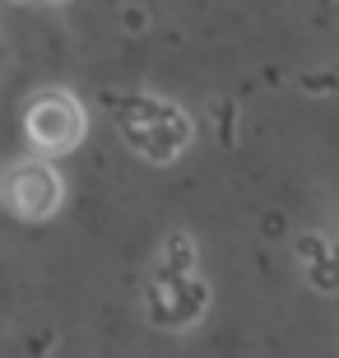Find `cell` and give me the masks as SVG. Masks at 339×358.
Wrapping results in <instances>:
<instances>
[{"mask_svg": "<svg viewBox=\"0 0 339 358\" xmlns=\"http://www.w3.org/2000/svg\"><path fill=\"white\" fill-rule=\"evenodd\" d=\"M107 107L121 112V135L126 145H135L149 163H172L191 140V121L182 117V107L158 103V98H144V93H131V98H117L107 93Z\"/></svg>", "mask_w": 339, "mask_h": 358, "instance_id": "6da1fadb", "label": "cell"}, {"mask_svg": "<svg viewBox=\"0 0 339 358\" xmlns=\"http://www.w3.org/2000/svg\"><path fill=\"white\" fill-rule=\"evenodd\" d=\"M84 135V112L70 93H42L38 103L28 107V140L47 154H66L79 145Z\"/></svg>", "mask_w": 339, "mask_h": 358, "instance_id": "7a4b0ae2", "label": "cell"}, {"mask_svg": "<svg viewBox=\"0 0 339 358\" xmlns=\"http://www.w3.org/2000/svg\"><path fill=\"white\" fill-rule=\"evenodd\" d=\"M10 205L24 219H47L61 205V177L47 163H24L10 173Z\"/></svg>", "mask_w": 339, "mask_h": 358, "instance_id": "3957f363", "label": "cell"}, {"mask_svg": "<svg viewBox=\"0 0 339 358\" xmlns=\"http://www.w3.org/2000/svg\"><path fill=\"white\" fill-rule=\"evenodd\" d=\"M158 284L168 289V298H163V312H158L154 326H191V321L205 312V303H209L205 279H196V275H172V279H158Z\"/></svg>", "mask_w": 339, "mask_h": 358, "instance_id": "277c9868", "label": "cell"}, {"mask_svg": "<svg viewBox=\"0 0 339 358\" xmlns=\"http://www.w3.org/2000/svg\"><path fill=\"white\" fill-rule=\"evenodd\" d=\"M191 266H196V252H191V242H186V238H172V242H168V261H163V270H158V279L186 275Z\"/></svg>", "mask_w": 339, "mask_h": 358, "instance_id": "5b68a950", "label": "cell"}, {"mask_svg": "<svg viewBox=\"0 0 339 358\" xmlns=\"http://www.w3.org/2000/svg\"><path fill=\"white\" fill-rule=\"evenodd\" d=\"M312 284L321 293H335L339 289V266L330 261V256H321V261H312Z\"/></svg>", "mask_w": 339, "mask_h": 358, "instance_id": "8992f818", "label": "cell"}, {"mask_svg": "<svg viewBox=\"0 0 339 358\" xmlns=\"http://www.w3.org/2000/svg\"><path fill=\"white\" fill-rule=\"evenodd\" d=\"M298 256L307 261V266H312V261H321V256H326V238H321V233H307V238H298Z\"/></svg>", "mask_w": 339, "mask_h": 358, "instance_id": "52a82bcc", "label": "cell"}, {"mask_svg": "<svg viewBox=\"0 0 339 358\" xmlns=\"http://www.w3.org/2000/svg\"><path fill=\"white\" fill-rule=\"evenodd\" d=\"M214 117H219V140H223V145H233V117H237V107L233 103H219V107H214Z\"/></svg>", "mask_w": 339, "mask_h": 358, "instance_id": "ba28073f", "label": "cell"}, {"mask_svg": "<svg viewBox=\"0 0 339 358\" xmlns=\"http://www.w3.org/2000/svg\"><path fill=\"white\" fill-rule=\"evenodd\" d=\"M302 89H307V93H335L339 89V75H330V70H326V75H307Z\"/></svg>", "mask_w": 339, "mask_h": 358, "instance_id": "9c48e42d", "label": "cell"}, {"mask_svg": "<svg viewBox=\"0 0 339 358\" xmlns=\"http://www.w3.org/2000/svg\"><path fill=\"white\" fill-rule=\"evenodd\" d=\"M326 256H330V261H335V266H339V247H330V242H326Z\"/></svg>", "mask_w": 339, "mask_h": 358, "instance_id": "30bf717a", "label": "cell"}, {"mask_svg": "<svg viewBox=\"0 0 339 358\" xmlns=\"http://www.w3.org/2000/svg\"><path fill=\"white\" fill-rule=\"evenodd\" d=\"M56 5H61V0H56Z\"/></svg>", "mask_w": 339, "mask_h": 358, "instance_id": "8fae6325", "label": "cell"}]
</instances>
